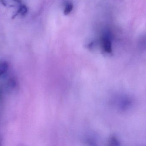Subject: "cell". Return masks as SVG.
<instances>
[{
    "label": "cell",
    "mask_w": 146,
    "mask_h": 146,
    "mask_svg": "<svg viewBox=\"0 0 146 146\" xmlns=\"http://www.w3.org/2000/svg\"><path fill=\"white\" fill-rule=\"evenodd\" d=\"M17 2L21 3V1L20 0H13Z\"/></svg>",
    "instance_id": "8992f818"
},
{
    "label": "cell",
    "mask_w": 146,
    "mask_h": 146,
    "mask_svg": "<svg viewBox=\"0 0 146 146\" xmlns=\"http://www.w3.org/2000/svg\"><path fill=\"white\" fill-rule=\"evenodd\" d=\"M8 63L5 61H0V77L5 74L7 71L9 67Z\"/></svg>",
    "instance_id": "3957f363"
},
{
    "label": "cell",
    "mask_w": 146,
    "mask_h": 146,
    "mask_svg": "<svg viewBox=\"0 0 146 146\" xmlns=\"http://www.w3.org/2000/svg\"><path fill=\"white\" fill-rule=\"evenodd\" d=\"M74 5L72 3L69 2L67 3L65 6L64 10V14L65 15H68L72 11Z\"/></svg>",
    "instance_id": "277c9868"
},
{
    "label": "cell",
    "mask_w": 146,
    "mask_h": 146,
    "mask_svg": "<svg viewBox=\"0 0 146 146\" xmlns=\"http://www.w3.org/2000/svg\"><path fill=\"white\" fill-rule=\"evenodd\" d=\"M102 47L105 52L108 54L112 52L111 42L110 37L105 36L102 38Z\"/></svg>",
    "instance_id": "6da1fadb"
},
{
    "label": "cell",
    "mask_w": 146,
    "mask_h": 146,
    "mask_svg": "<svg viewBox=\"0 0 146 146\" xmlns=\"http://www.w3.org/2000/svg\"><path fill=\"white\" fill-rule=\"evenodd\" d=\"M28 8L25 5H21L17 10L15 14L13 16V19L15 18L17 15H25L28 12Z\"/></svg>",
    "instance_id": "7a4b0ae2"
},
{
    "label": "cell",
    "mask_w": 146,
    "mask_h": 146,
    "mask_svg": "<svg viewBox=\"0 0 146 146\" xmlns=\"http://www.w3.org/2000/svg\"><path fill=\"white\" fill-rule=\"evenodd\" d=\"M111 143H112L114 145H119V141L115 137H113V138H111Z\"/></svg>",
    "instance_id": "5b68a950"
}]
</instances>
